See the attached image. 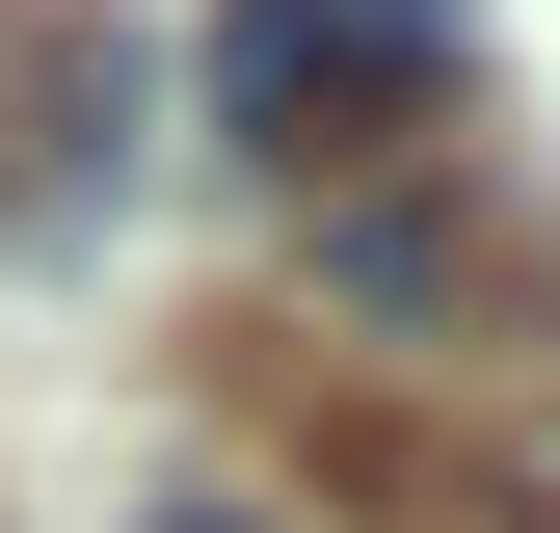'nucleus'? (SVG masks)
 I'll list each match as a JSON object with an SVG mask.
<instances>
[{"label":"nucleus","mask_w":560,"mask_h":533,"mask_svg":"<svg viewBox=\"0 0 560 533\" xmlns=\"http://www.w3.org/2000/svg\"><path fill=\"white\" fill-rule=\"evenodd\" d=\"M214 133L294 161V187L428 161L454 133V0H214Z\"/></svg>","instance_id":"1"},{"label":"nucleus","mask_w":560,"mask_h":533,"mask_svg":"<svg viewBox=\"0 0 560 533\" xmlns=\"http://www.w3.org/2000/svg\"><path fill=\"white\" fill-rule=\"evenodd\" d=\"M161 533H267V507H161Z\"/></svg>","instance_id":"2"}]
</instances>
